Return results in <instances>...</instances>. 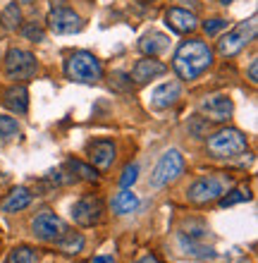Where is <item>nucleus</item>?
Masks as SVG:
<instances>
[{"instance_id":"nucleus-22","label":"nucleus","mask_w":258,"mask_h":263,"mask_svg":"<svg viewBox=\"0 0 258 263\" xmlns=\"http://www.w3.org/2000/svg\"><path fill=\"white\" fill-rule=\"evenodd\" d=\"M0 22H3V27H5L7 31H17V29L22 27V12H19V7H17V3H10V5L3 10Z\"/></svg>"},{"instance_id":"nucleus-13","label":"nucleus","mask_w":258,"mask_h":263,"mask_svg":"<svg viewBox=\"0 0 258 263\" xmlns=\"http://www.w3.org/2000/svg\"><path fill=\"white\" fill-rule=\"evenodd\" d=\"M89 158L98 170H108V167L115 163V158H117V148H115L112 141L101 139V141H93V144L89 146Z\"/></svg>"},{"instance_id":"nucleus-26","label":"nucleus","mask_w":258,"mask_h":263,"mask_svg":"<svg viewBox=\"0 0 258 263\" xmlns=\"http://www.w3.org/2000/svg\"><path fill=\"white\" fill-rule=\"evenodd\" d=\"M220 206L227 208V206H234V203H242V201H251V192L249 189H232L230 194L220 196Z\"/></svg>"},{"instance_id":"nucleus-27","label":"nucleus","mask_w":258,"mask_h":263,"mask_svg":"<svg viewBox=\"0 0 258 263\" xmlns=\"http://www.w3.org/2000/svg\"><path fill=\"white\" fill-rule=\"evenodd\" d=\"M136 177H139V165L136 163H129V165L122 170V177H120V184H122V189H129L136 182Z\"/></svg>"},{"instance_id":"nucleus-3","label":"nucleus","mask_w":258,"mask_h":263,"mask_svg":"<svg viewBox=\"0 0 258 263\" xmlns=\"http://www.w3.org/2000/svg\"><path fill=\"white\" fill-rule=\"evenodd\" d=\"M246 134L239 129H220L208 139V153L213 158H234L246 151Z\"/></svg>"},{"instance_id":"nucleus-16","label":"nucleus","mask_w":258,"mask_h":263,"mask_svg":"<svg viewBox=\"0 0 258 263\" xmlns=\"http://www.w3.org/2000/svg\"><path fill=\"white\" fill-rule=\"evenodd\" d=\"M165 65L161 63V60H155V58H144V60H139V63L134 65L132 69V77L136 84H146L151 82V79H155V77L165 74Z\"/></svg>"},{"instance_id":"nucleus-24","label":"nucleus","mask_w":258,"mask_h":263,"mask_svg":"<svg viewBox=\"0 0 258 263\" xmlns=\"http://www.w3.org/2000/svg\"><path fill=\"white\" fill-rule=\"evenodd\" d=\"M36 251L31 247H17V249L10 251L5 263H36Z\"/></svg>"},{"instance_id":"nucleus-34","label":"nucleus","mask_w":258,"mask_h":263,"mask_svg":"<svg viewBox=\"0 0 258 263\" xmlns=\"http://www.w3.org/2000/svg\"><path fill=\"white\" fill-rule=\"evenodd\" d=\"M19 3H31V0H19Z\"/></svg>"},{"instance_id":"nucleus-31","label":"nucleus","mask_w":258,"mask_h":263,"mask_svg":"<svg viewBox=\"0 0 258 263\" xmlns=\"http://www.w3.org/2000/svg\"><path fill=\"white\" fill-rule=\"evenodd\" d=\"M136 263H161V261H158V256H155V254H146V256L141 258V261H136Z\"/></svg>"},{"instance_id":"nucleus-1","label":"nucleus","mask_w":258,"mask_h":263,"mask_svg":"<svg viewBox=\"0 0 258 263\" xmlns=\"http://www.w3.org/2000/svg\"><path fill=\"white\" fill-rule=\"evenodd\" d=\"M174 72L182 79H196L199 74H203L206 69L213 65V50L199 39L184 41L180 48L174 50Z\"/></svg>"},{"instance_id":"nucleus-30","label":"nucleus","mask_w":258,"mask_h":263,"mask_svg":"<svg viewBox=\"0 0 258 263\" xmlns=\"http://www.w3.org/2000/svg\"><path fill=\"white\" fill-rule=\"evenodd\" d=\"M249 79L253 84L258 82V60H251V65H249Z\"/></svg>"},{"instance_id":"nucleus-14","label":"nucleus","mask_w":258,"mask_h":263,"mask_svg":"<svg viewBox=\"0 0 258 263\" xmlns=\"http://www.w3.org/2000/svg\"><path fill=\"white\" fill-rule=\"evenodd\" d=\"M180 96H182L180 82H165V84H161L158 89H153V93H151V105L158 108V110H163V108H170V105L177 103Z\"/></svg>"},{"instance_id":"nucleus-5","label":"nucleus","mask_w":258,"mask_h":263,"mask_svg":"<svg viewBox=\"0 0 258 263\" xmlns=\"http://www.w3.org/2000/svg\"><path fill=\"white\" fill-rule=\"evenodd\" d=\"M184 170V158L177 148H170V151L163 153V158L158 160V165L153 167V175H151V187L161 189L170 182H174Z\"/></svg>"},{"instance_id":"nucleus-18","label":"nucleus","mask_w":258,"mask_h":263,"mask_svg":"<svg viewBox=\"0 0 258 263\" xmlns=\"http://www.w3.org/2000/svg\"><path fill=\"white\" fill-rule=\"evenodd\" d=\"M5 105L12 112H17V115H24V112L29 110V91L24 89L22 84L10 86V89L5 91Z\"/></svg>"},{"instance_id":"nucleus-32","label":"nucleus","mask_w":258,"mask_h":263,"mask_svg":"<svg viewBox=\"0 0 258 263\" xmlns=\"http://www.w3.org/2000/svg\"><path fill=\"white\" fill-rule=\"evenodd\" d=\"M93 263H115V258L112 256H96L93 258Z\"/></svg>"},{"instance_id":"nucleus-10","label":"nucleus","mask_w":258,"mask_h":263,"mask_svg":"<svg viewBox=\"0 0 258 263\" xmlns=\"http://www.w3.org/2000/svg\"><path fill=\"white\" fill-rule=\"evenodd\" d=\"M48 27L53 34H74L82 29V20L70 7H55L48 14Z\"/></svg>"},{"instance_id":"nucleus-7","label":"nucleus","mask_w":258,"mask_h":263,"mask_svg":"<svg viewBox=\"0 0 258 263\" xmlns=\"http://www.w3.org/2000/svg\"><path fill=\"white\" fill-rule=\"evenodd\" d=\"M72 218L79 228H93L103 218V201L96 194H84L72 206Z\"/></svg>"},{"instance_id":"nucleus-11","label":"nucleus","mask_w":258,"mask_h":263,"mask_svg":"<svg viewBox=\"0 0 258 263\" xmlns=\"http://www.w3.org/2000/svg\"><path fill=\"white\" fill-rule=\"evenodd\" d=\"M232 110H234L232 98L230 96H223V93L206 98V101L201 103V112L208 120H213V122H225V120H230L232 118Z\"/></svg>"},{"instance_id":"nucleus-4","label":"nucleus","mask_w":258,"mask_h":263,"mask_svg":"<svg viewBox=\"0 0 258 263\" xmlns=\"http://www.w3.org/2000/svg\"><path fill=\"white\" fill-rule=\"evenodd\" d=\"M256 29H258V24H256V14H253V17L244 20L237 29H232L230 34L223 36V39L217 41V50H220V55H225V58L237 55L246 43H251L253 39H256Z\"/></svg>"},{"instance_id":"nucleus-6","label":"nucleus","mask_w":258,"mask_h":263,"mask_svg":"<svg viewBox=\"0 0 258 263\" xmlns=\"http://www.w3.org/2000/svg\"><path fill=\"white\" fill-rule=\"evenodd\" d=\"M36 58L34 53L29 50H22V48H12L10 53L5 55V74L7 79H31L36 74Z\"/></svg>"},{"instance_id":"nucleus-19","label":"nucleus","mask_w":258,"mask_h":263,"mask_svg":"<svg viewBox=\"0 0 258 263\" xmlns=\"http://www.w3.org/2000/svg\"><path fill=\"white\" fill-rule=\"evenodd\" d=\"M168 46H170V39L165 34H158V31H151V34H146L144 39H141V43H139V48L144 50L148 58L161 55L163 50H168Z\"/></svg>"},{"instance_id":"nucleus-28","label":"nucleus","mask_w":258,"mask_h":263,"mask_svg":"<svg viewBox=\"0 0 258 263\" xmlns=\"http://www.w3.org/2000/svg\"><path fill=\"white\" fill-rule=\"evenodd\" d=\"M227 27V22L225 20H220V17H215V20H208V22H203V31L208 36H213V34H217L220 29H225Z\"/></svg>"},{"instance_id":"nucleus-23","label":"nucleus","mask_w":258,"mask_h":263,"mask_svg":"<svg viewBox=\"0 0 258 263\" xmlns=\"http://www.w3.org/2000/svg\"><path fill=\"white\" fill-rule=\"evenodd\" d=\"M65 167H67V170H72V173H77L82 180H89V182H96L98 180L96 170H93L91 165H84L82 160H67V163H65Z\"/></svg>"},{"instance_id":"nucleus-15","label":"nucleus","mask_w":258,"mask_h":263,"mask_svg":"<svg viewBox=\"0 0 258 263\" xmlns=\"http://www.w3.org/2000/svg\"><path fill=\"white\" fill-rule=\"evenodd\" d=\"M177 244H180L182 254H187V256H191V258H215V249H213V247L203 244V239L184 235V232H180Z\"/></svg>"},{"instance_id":"nucleus-25","label":"nucleus","mask_w":258,"mask_h":263,"mask_svg":"<svg viewBox=\"0 0 258 263\" xmlns=\"http://www.w3.org/2000/svg\"><path fill=\"white\" fill-rule=\"evenodd\" d=\"M19 134V125H17V120L10 118V115H0V139L3 141H10Z\"/></svg>"},{"instance_id":"nucleus-2","label":"nucleus","mask_w":258,"mask_h":263,"mask_svg":"<svg viewBox=\"0 0 258 263\" xmlns=\"http://www.w3.org/2000/svg\"><path fill=\"white\" fill-rule=\"evenodd\" d=\"M65 72L72 82L77 84H96L101 77H103V67H101V60H98L93 53L89 50H79V53H72L67 58V65H65Z\"/></svg>"},{"instance_id":"nucleus-9","label":"nucleus","mask_w":258,"mask_h":263,"mask_svg":"<svg viewBox=\"0 0 258 263\" xmlns=\"http://www.w3.org/2000/svg\"><path fill=\"white\" fill-rule=\"evenodd\" d=\"M223 182L217 177H201L196 180L194 184H189L187 189V199L191 203H199V206H206V203H213L223 196Z\"/></svg>"},{"instance_id":"nucleus-29","label":"nucleus","mask_w":258,"mask_h":263,"mask_svg":"<svg viewBox=\"0 0 258 263\" xmlns=\"http://www.w3.org/2000/svg\"><path fill=\"white\" fill-rule=\"evenodd\" d=\"M24 36H27V39H31V41H43V29L38 27V24H36V22H31V24H29L27 29H24Z\"/></svg>"},{"instance_id":"nucleus-33","label":"nucleus","mask_w":258,"mask_h":263,"mask_svg":"<svg viewBox=\"0 0 258 263\" xmlns=\"http://www.w3.org/2000/svg\"><path fill=\"white\" fill-rule=\"evenodd\" d=\"M220 3H223V5H230V3H232V0H220Z\"/></svg>"},{"instance_id":"nucleus-21","label":"nucleus","mask_w":258,"mask_h":263,"mask_svg":"<svg viewBox=\"0 0 258 263\" xmlns=\"http://www.w3.org/2000/svg\"><path fill=\"white\" fill-rule=\"evenodd\" d=\"M57 249L63 251V254H70V256H74V254H79V251H84V244H86V239H84V235L82 232H65L60 239H57Z\"/></svg>"},{"instance_id":"nucleus-17","label":"nucleus","mask_w":258,"mask_h":263,"mask_svg":"<svg viewBox=\"0 0 258 263\" xmlns=\"http://www.w3.org/2000/svg\"><path fill=\"white\" fill-rule=\"evenodd\" d=\"M29 203H31V192H29L27 187H17L7 194V199L3 201V203H0V211H3V213H19V211H24Z\"/></svg>"},{"instance_id":"nucleus-20","label":"nucleus","mask_w":258,"mask_h":263,"mask_svg":"<svg viewBox=\"0 0 258 263\" xmlns=\"http://www.w3.org/2000/svg\"><path fill=\"white\" fill-rule=\"evenodd\" d=\"M110 206H112V213H117V215L134 213V211L139 208V196L134 194L132 189H122L120 194H115Z\"/></svg>"},{"instance_id":"nucleus-12","label":"nucleus","mask_w":258,"mask_h":263,"mask_svg":"<svg viewBox=\"0 0 258 263\" xmlns=\"http://www.w3.org/2000/svg\"><path fill=\"white\" fill-rule=\"evenodd\" d=\"M165 24L172 29L174 34H189V31H196L199 20H196V14L189 12V10H182V7H170L168 12H165Z\"/></svg>"},{"instance_id":"nucleus-8","label":"nucleus","mask_w":258,"mask_h":263,"mask_svg":"<svg viewBox=\"0 0 258 263\" xmlns=\"http://www.w3.org/2000/svg\"><path fill=\"white\" fill-rule=\"evenodd\" d=\"M31 230H34V235L43 242H57L60 237L67 232V225L60 215H55L53 211H41V213L36 215L34 220H31Z\"/></svg>"}]
</instances>
